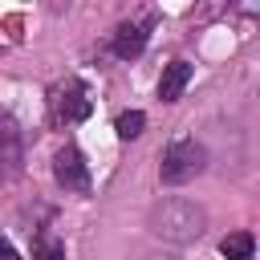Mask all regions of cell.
Here are the masks:
<instances>
[{
	"label": "cell",
	"instance_id": "1",
	"mask_svg": "<svg viewBox=\"0 0 260 260\" xmlns=\"http://www.w3.org/2000/svg\"><path fill=\"white\" fill-rule=\"evenodd\" d=\"M146 223H150L154 236H162V240H171V244H191V240L203 236L207 211H203L195 199H187V195H162V199L150 207Z\"/></svg>",
	"mask_w": 260,
	"mask_h": 260
},
{
	"label": "cell",
	"instance_id": "2",
	"mask_svg": "<svg viewBox=\"0 0 260 260\" xmlns=\"http://www.w3.org/2000/svg\"><path fill=\"white\" fill-rule=\"evenodd\" d=\"M207 167V150L195 142V138H175L167 150H162V162H158V179L167 187H179V183H191L195 175H203Z\"/></svg>",
	"mask_w": 260,
	"mask_h": 260
},
{
	"label": "cell",
	"instance_id": "3",
	"mask_svg": "<svg viewBox=\"0 0 260 260\" xmlns=\"http://www.w3.org/2000/svg\"><path fill=\"white\" fill-rule=\"evenodd\" d=\"M53 175H57V183H61L65 191H89V167H85V158H81L77 146H61V150H57Z\"/></svg>",
	"mask_w": 260,
	"mask_h": 260
},
{
	"label": "cell",
	"instance_id": "4",
	"mask_svg": "<svg viewBox=\"0 0 260 260\" xmlns=\"http://www.w3.org/2000/svg\"><path fill=\"white\" fill-rule=\"evenodd\" d=\"M146 41H150V24L126 20V24H118V32H114V53H118L122 61H134V57L146 49Z\"/></svg>",
	"mask_w": 260,
	"mask_h": 260
},
{
	"label": "cell",
	"instance_id": "5",
	"mask_svg": "<svg viewBox=\"0 0 260 260\" xmlns=\"http://www.w3.org/2000/svg\"><path fill=\"white\" fill-rule=\"evenodd\" d=\"M89 110H93L89 89H85L81 81L65 85V93H61V102H57V114H61L65 122H85V118H89Z\"/></svg>",
	"mask_w": 260,
	"mask_h": 260
},
{
	"label": "cell",
	"instance_id": "6",
	"mask_svg": "<svg viewBox=\"0 0 260 260\" xmlns=\"http://www.w3.org/2000/svg\"><path fill=\"white\" fill-rule=\"evenodd\" d=\"M187 81H191V65L187 61H171L162 69V77H158V98L162 102H179L183 89H187Z\"/></svg>",
	"mask_w": 260,
	"mask_h": 260
},
{
	"label": "cell",
	"instance_id": "7",
	"mask_svg": "<svg viewBox=\"0 0 260 260\" xmlns=\"http://www.w3.org/2000/svg\"><path fill=\"white\" fill-rule=\"evenodd\" d=\"M252 248H256L252 232H232V236H223V244H219V252H223L228 260H252Z\"/></svg>",
	"mask_w": 260,
	"mask_h": 260
},
{
	"label": "cell",
	"instance_id": "8",
	"mask_svg": "<svg viewBox=\"0 0 260 260\" xmlns=\"http://www.w3.org/2000/svg\"><path fill=\"white\" fill-rule=\"evenodd\" d=\"M142 126H146V114L142 110H126V114H118V122H114V130H118V138H138L142 134Z\"/></svg>",
	"mask_w": 260,
	"mask_h": 260
},
{
	"label": "cell",
	"instance_id": "9",
	"mask_svg": "<svg viewBox=\"0 0 260 260\" xmlns=\"http://www.w3.org/2000/svg\"><path fill=\"white\" fill-rule=\"evenodd\" d=\"M32 260H65V244H57V240H37L32 244Z\"/></svg>",
	"mask_w": 260,
	"mask_h": 260
},
{
	"label": "cell",
	"instance_id": "10",
	"mask_svg": "<svg viewBox=\"0 0 260 260\" xmlns=\"http://www.w3.org/2000/svg\"><path fill=\"white\" fill-rule=\"evenodd\" d=\"M16 134H20L16 118H12L8 110H0V146H4V150H12V146H16Z\"/></svg>",
	"mask_w": 260,
	"mask_h": 260
},
{
	"label": "cell",
	"instance_id": "11",
	"mask_svg": "<svg viewBox=\"0 0 260 260\" xmlns=\"http://www.w3.org/2000/svg\"><path fill=\"white\" fill-rule=\"evenodd\" d=\"M0 260H12V244L8 240H0Z\"/></svg>",
	"mask_w": 260,
	"mask_h": 260
}]
</instances>
